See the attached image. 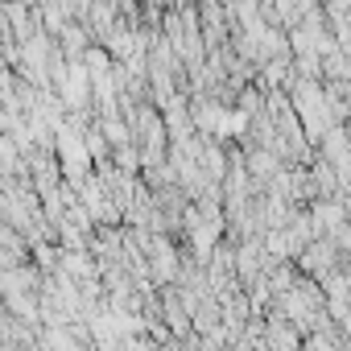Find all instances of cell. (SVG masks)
<instances>
[{"label":"cell","mask_w":351,"mask_h":351,"mask_svg":"<svg viewBox=\"0 0 351 351\" xmlns=\"http://www.w3.org/2000/svg\"><path fill=\"white\" fill-rule=\"evenodd\" d=\"M58 153H62V169L71 182H83L87 173V149H83V132L79 128H58Z\"/></svg>","instance_id":"cell-1"},{"label":"cell","mask_w":351,"mask_h":351,"mask_svg":"<svg viewBox=\"0 0 351 351\" xmlns=\"http://www.w3.org/2000/svg\"><path fill=\"white\" fill-rule=\"evenodd\" d=\"M269 339H273V347H277V351H298V339L289 335V326H273V330H269Z\"/></svg>","instance_id":"cell-2"},{"label":"cell","mask_w":351,"mask_h":351,"mask_svg":"<svg viewBox=\"0 0 351 351\" xmlns=\"http://www.w3.org/2000/svg\"><path fill=\"white\" fill-rule=\"evenodd\" d=\"M306 351H335V347H330V343H326V339H314V343H310V347H306Z\"/></svg>","instance_id":"cell-3"}]
</instances>
